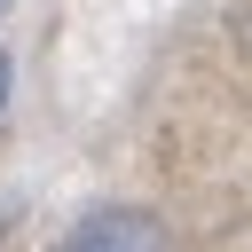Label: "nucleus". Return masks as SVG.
Returning a JSON list of instances; mask_svg holds the SVG:
<instances>
[{
  "mask_svg": "<svg viewBox=\"0 0 252 252\" xmlns=\"http://www.w3.org/2000/svg\"><path fill=\"white\" fill-rule=\"evenodd\" d=\"M0 110H8V47H0Z\"/></svg>",
  "mask_w": 252,
  "mask_h": 252,
  "instance_id": "nucleus-2",
  "label": "nucleus"
},
{
  "mask_svg": "<svg viewBox=\"0 0 252 252\" xmlns=\"http://www.w3.org/2000/svg\"><path fill=\"white\" fill-rule=\"evenodd\" d=\"M55 252H173V244H165V228H158L150 213H134V205H102V213H87Z\"/></svg>",
  "mask_w": 252,
  "mask_h": 252,
  "instance_id": "nucleus-1",
  "label": "nucleus"
}]
</instances>
